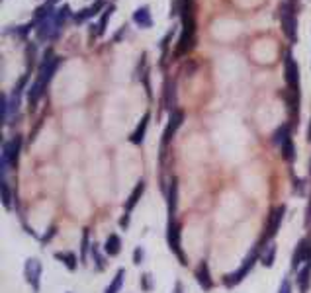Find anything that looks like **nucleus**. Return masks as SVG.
Listing matches in <instances>:
<instances>
[{"label":"nucleus","instance_id":"1","mask_svg":"<svg viewBox=\"0 0 311 293\" xmlns=\"http://www.w3.org/2000/svg\"><path fill=\"white\" fill-rule=\"evenodd\" d=\"M278 14H280V22H282V30L286 33V37H288L292 43H296V39H298V20H296L294 4L282 2Z\"/></svg>","mask_w":311,"mask_h":293},{"label":"nucleus","instance_id":"2","mask_svg":"<svg viewBox=\"0 0 311 293\" xmlns=\"http://www.w3.org/2000/svg\"><path fill=\"white\" fill-rule=\"evenodd\" d=\"M61 65V57L53 55V51H45V57H43V63H41V69H39V80L47 84L51 80V76L55 75L57 66Z\"/></svg>","mask_w":311,"mask_h":293},{"label":"nucleus","instance_id":"3","mask_svg":"<svg viewBox=\"0 0 311 293\" xmlns=\"http://www.w3.org/2000/svg\"><path fill=\"white\" fill-rule=\"evenodd\" d=\"M20 137H14L6 147H4V154H2V174L6 172V166H16L18 163V154H20Z\"/></svg>","mask_w":311,"mask_h":293},{"label":"nucleus","instance_id":"4","mask_svg":"<svg viewBox=\"0 0 311 293\" xmlns=\"http://www.w3.org/2000/svg\"><path fill=\"white\" fill-rule=\"evenodd\" d=\"M286 82H288L290 90L300 92V66L290 53H286Z\"/></svg>","mask_w":311,"mask_h":293},{"label":"nucleus","instance_id":"5","mask_svg":"<svg viewBox=\"0 0 311 293\" xmlns=\"http://www.w3.org/2000/svg\"><path fill=\"white\" fill-rule=\"evenodd\" d=\"M167 239H168V244H170L172 252H174L178 258L182 260V264H186V256L180 252V225L174 223V221H170V225H168Z\"/></svg>","mask_w":311,"mask_h":293},{"label":"nucleus","instance_id":"6","mask_svg":"<svg viewBox=\"0 0 311 293\" xmlns=\"http://www.w3.org/2000/svg\"><path fill=\"white\" fill-rule=\"evenodd\" d=\"M255 260H256V250H255V252H251V254H249V258H247V260L243 262V266H241L239 270L235 272L233 276H227V278H225V283H227V285H237V283L241 282L245 276L249 274V270L253 268Z\"/></svg>","mask_w":311,"mask_h":293},{"label":"nucleus","instance_id":"7","mask_svg":"<svg viewBox=\"0 0 311 293\" xmlns=\"http://www.w3.org/2000/svg\"><path fill=\"white\" fill-rule=\"evenodd\" d=\"M182 121H184V114L182 111H172V116H170V120H168V125L167 129H165V133H163V147L167 145V143H170V139L174 137V133H176V129L182 125Z\"/></svg>","mask_w":311,"mask_h":293},{"label":"nucleus","instance_id":"8","mask_svg":"<svg viewBox=\"0 0 311 293\" xmlns=\"http://www.w3.org/2000/svg\"><path fill=\"white\" fill-rule=\"evenodd\" d=\"M26 276H28V282L32 283V287L37 289L39 287V276H41V264L35 258L28 260V264H26Z\"/></svg>","mask_w":311,"mask_h":293},{"label":"nucleus","instance_id":"9","mask_svg":"<svg viewBox=\"0 0 311 293\" xmlns=\"http://www.w3.org/2000/svg\"><path fill=\"white\" fill-rule=\"evenodd\" d=\"M309 256H311V250L307 246V240H300V244H298V249H296V254H294V258H292V266L294 268H298L301 262H309Z\"/></svg>","mask_w":311,"mask_h":293},{"label":"nucleus","instance_id":"10","mask_svg":"<svg viewBox=\"0 0 311 293\" xmlns=\"http://www.w3.org/2000/svg\"><path fill=\"white\" fill-rule=\"evenodd\" d=\"M284 211H286V207L280 206L278 209H274V213H272V217H270V223H268V233L266 237H274L276 235L278 227H280V223H282V217H284Z\"/></svg>","mask_w":311,"mask_h":293},{"label":"nucleus","instance_id":"11","mask_svg":"<svg viewBox=\"0 0 311 293\" xmlns=\"http://www.w3.org/2000/svg\"><path fill=\"white\" fill-rule=\"evenodd\" d=\"M196 278H198V282H200V285L204 287V289H211L213 282H211L210 270H208V264H206V262H202L200 264V268H198V272H196Z\"/></svg>","mask_w":311,"mask_h":293},{"label":"nucleus","instance_id":"12","mask_svg":"<svg viewBox=\"0 0 311 293\" xmlns=\"http://www.w3.org/2000/svg\"><path fill=\"white\" fill-rule=\"evenodd\" d=\"M134 22L137 24V26H141V28H149L151 24H153V20H151V12H149V8H137V10L134 12Z\"/></svg>","mask_w":311,"mask_h":293},{"label":"nucleus","instance_id":"13","mask_svg":"<svg viewBox=\"0 0 311 293\" xmlns=\"http://www.w3.org/2000/svg\"><path fill=\"white\" fill-rule=\"evenodd\" d=\"M149 118H151V116H149V114H145L143 120L139 121V125H137V129L131 133L129 141L137 143V145H139V143H143V137H145V131H147V123H149Z\"/></svg>","mask_w":311,"mask_h":293},{"label":"nucleus","instance_id":"14","mask_svg":"<svg viewBox=\"0 0 311 293\" xmlns=\"http://www.w3.org/2000/svg\"><path fill=\"white\" fill-rule=\"evenodd\" d=\"M106 4V0H96L90 8H84V10H80V14H77L75 16V20L77 22H82V20H86V18H90V16H94V14H98V10H102V6Z\"/></svg>","mask_w":311,"mask_h":293},{"label":"nucleus","instance_id":"15","mask_svg":"<svg viewBox=\"0 0 311 293\" xmlns=\"http://www.w3.org/2000/svg\"><path fill=\"white\" fill-rule=\"evenodd\" d=\"M120 249H122V240H120V237H118V235H110L108 240H106V246H104L106 254L116 256V254L120 252Z\"/></svg>","mask_w":311,"mask_h":293},{"label":"nucleus","instance_id":"16","mask_svg":"<svg viewBox=\"0 0 311 293\" xmlns=\"http://www.w3.org/2000/svg\"><path fill=\"white\" fill-rule=\"evenodd\" d=\"M143 190H145V184H143V182H139V184H137V188L134 190V194L129 195L127 204H125V213H129V211H131V209L135 207V204L141 199V195H143Z\"/></svg>","mask_w":311,"mask_h":293},{"label":"nucleus","instance_id":"17","mask_svg":"<svg viewBox=\"0 0 311 293\" xmlns=\"http://www.w3.org/2000/svg\"><path fill=\"white\" fill-rule=\"evenodd\" d=\"M280 149H282V156H284L286 161H292V159L296 156V149H294V143H292V137H290V135L282 141Z\"/></svg>","mask_w":311,"mask_h":293},{"label":"nucleus","instance_id":"18","mask_svg":"<svg viewBox=\"0 0 311 293\" xmlns=\"http://www.w3.org/2000/svg\"><path fill=\"white\" fill-rule=\"evenodd\" d=\"M176 197H178V184H176V180H174V182L170 184V194H168V206H170L168 211H170V217H172L174 211H176V201H178Z\"/></svg>","mask_w":311,"mask_h":293},{"label":"nucleus","instance_id":"19","mask_svg":"<svg viewBox=\"0 0 311 293\" xmlns=\"http://www.w3.org/2000/svg\"><path fill=\"white\" fill-rule=\"evenodd\" d=\"M174 104V84L172 80H167L165 82V108H172Z\"/></svg>","mask_w":311,"mask_h":293},{"label":"nucleus","instance_id":"20","mask_svg":"<svg viewBox=\"0 0 311 293\" xmlns=\"http://www.w3.org/2000/svg\"><path fill=\"white\" fill-rule=\"evenodd\" d=\"M123 276H125V270H118L116 278H114V282L110 283V287L106 289V293H118L120 291V289H122V285H123Z\"/></svg>","mask_w":311,"mask_h":293},{"label":"nucleus","instance_id":"21","mask_svg":"<svg viewBox=\"0 0 311 293\" xmlns=\"http://www.w3.org/2000/svg\"><path fill=\"white\" fill-rule=\"evenodd\" d=\"M57 260H65L69 270H75L77 268V258H75V254L73 252H67V254H63V252H57L55 254Z\"/></svg>","mask_w":311,"mask_h":293},{"label":"nucleus","instance_id":"22","mask_svg":"<svg viewBox=\"0 0 311 293\" xmlns=\"http://www.w3.org/2000/svg\"><path fill=\"white\" fill-rule=\"evenodd\" d=\"M309 274H311V262H307L305 264V268L300 272V287L301 291L305 293L307 291V282H309Z\"/></svg>","mask_w":311,"mask_h":293},{"label":"nucleus","instance_id":"23","mask_svg":"<svg viewBox=\"0 0 311 293\" xmlns=\"http://www.w3.org/2000/svg\"><path fill=\"white\" fill-rule=\"evenodd\" d=\"M43 86L45 84L41 82V80H37L34 86H32V90H30V100H32V104H35V102H37V98L43 94Z\"/></svg>","mask_w":311,"mask_h":293},{"label":"nucleus","instance_id":"24","mask_svg":"<svg viewBox=\"0 0 311 293\" xmlns=\"http://www.w3.org/2000/svg\"><path fill=\"white\" fill-rule=\"evenodd\" d=\"M112 12H114V4H110L108 6V10H106V14L102 16V20H100V26H98V33H104L106 32V26H108V22H110V16H112Z\"/></svg>","mask_w":311,"mask_h":293},{"label":"nucleus","instance_id":"25","mask_svg":"<svg viewBox=\"0 0 311 293\" xmlns=\"http://www.w3.org/2000/svg\"><path fill=\"white\" fill-rule=\"evenodd\" d=\"M274 252H276V246H274V244H270V246H268L266 256L262 254V262H264L266 266H272V260H274Z\"/></svg>","mask_w":311,"mask_h":293},{"label":"nucleus","instance_id":"26","mask_svg":"<svg viewBox=\"0 0 311 293\" xmlns=\"http://www.w3.org/2000/svg\"><path fill=\"white\" fill-rule=\"evenodd\" d=\"M2 197H4V207L10 209V188L6 182H2Z\"/></svg>","mask_w":311,"mask_h":293},{"label":"nucleus","instance_id":"27","mask_svg":"<svg viewBox=\"0 0 311 293\" xmlns=\"http://www.w3.org/2000/svg\"><path fill=\"white\" fill-rule=\"evenodd\" d=\"M88 256V231H84V237H82V260H86Z\"/></svg>","mask_w":311,"mask_h":293},{"label":"nucleus","instance_id":"28","mask_svg":"<svg viewBox=\"0 0 311 293\" xmlns=\"http://www.w3.org/2000/svg\"><path fill=\"white\" fill-rule=\"evenodd\" d=\"M278 293H292V287H290V283L288 282L282 283V287H280V291H278Z\"/></svg>","mask_w":311,"mask_h":293},{"label":"nucleus","instance_id":"29","mask_svg":"<svg viewBox=\"0 0 311 293\" xmlns=\"http://www.w3.org/2000/svg\"><path fill=\"white\" fill-rule=\"evenodd\" d=\"M134 256H135V264H139V262H141V258H143V250L137 249V250H135Z\"/></svg>","mask_w":311,"mask_h":293},{"label":"nucleus","instance_id":"30","mask_svg":"<svg viewBox=\"0 0 311 293\" xmlns=\"http://www.w3.org/2000/svg\"><path fill=\"white\" fill-rule=\"evenodd\" d=\"M55 2H59V0H47V4H55Z\"/></svg>","mask_w":311,"mask_h":293},{"label":"nucleus","instance_id":"31","mask_svg":"<svg viewBox=\"0 0 311 293\" xmlns=\"http://www.w3.org/2000/svg\"><path fill=\"white\" fill-rule=\"evenodd\" d=\"M307 219H311V206H309V209H307Z\"/></svg>","mask_w":311,"mask_h":293},{"label":"nucleus","instance_id":"32","mask_svg":"<svg viewBox=\"0 0 311 293\" xmlns=\"http://www.w3.org/2000/svg\"><path fill=\"white\" fill-rule=\"evenodd\" d=\"M307 139L311 141V127H309V131H307Z\"/></svg>","mask_w":311,"mask_h":293}]
</instances>
